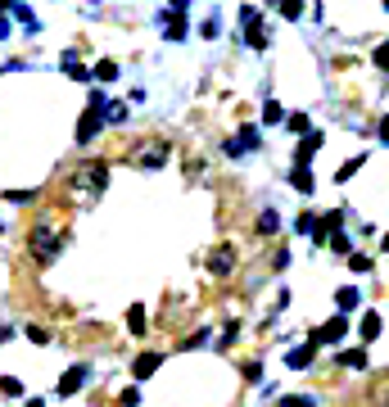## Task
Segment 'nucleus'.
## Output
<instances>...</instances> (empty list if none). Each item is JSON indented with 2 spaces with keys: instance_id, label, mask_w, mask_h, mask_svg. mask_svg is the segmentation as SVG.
Segmentation results:
<instances>
[{
  "instance_id": "nucleus-1",
  "label": "nucleus",
  "mask_w": 389,
  "mask_h": 407,
  "mask_svg": "<svg viewBox=\"0 0 389 407\" xmlns=\"http://www.w3.org/2000/svg\"><path fill=\"white\" fill-rule=\"evenodd\" d=\"M28 249H32L36 263H55L59 249H64V240H59V231L50 227V222H36L32 236H28Z\"/></svg>"
},
{
  "instance_id": "nucleus-2",
  "label": "nucleus",
  "mask_w": 389,
  "mask_h": 407,
  "mask_svg": "<svg viewBox=\"0 0 389 407\" xmlns=\"http://www.w3.org/2000/svg\"><path fill=\"white\" fill-rule=\"evenodd\" d=\"M109 186V168L104 163H82L72 172V190H87V195H100Z\"/></svg>"
},
{
  "instance_id": "nucleus-3",
  "label": "nucleus",
  "mask_w": 389,
  "mask_h": 407,
  "mask_svg": "<svg viewBox=\"0 0 389 407\" xmlns=\"http://www.w3.org/2000/svg\"><path fill=\"white\" fill-rule=\"evenodd\" d=\"M87 380H91V367H72V371H68V376L55 385V394H59V398H72V394H77L82 385H87Z\"/></svg>"
},
{
  "instance_id": "nucleus-4",
  "label": "nucleus",
  "mask_w": 389,
  "mask_h": 407,
  "mask_svg": "<svg viewBox=\"0 0 389 407\" xmlns=\"http://www.w3.org/2000/svg\"><path fill=\"white\" fill-rule=\"evenodd\" d=\"M231 267H236V249H231V244H217L209 254V271L213 276H231Z\"/></svg>"
},
{
  "instance_id": "nucleus-5",
  "label": "nucleus",
  "mask_w": 389,
  "mask_h": 407,
  "mask_svg": "<svg viewBox=\"0 0 389 407\" xmlns=\"http://www.w3.org/2000/svg\"><path fill=\"white\" fill-rule=\"evenodd\" d=\"M240 150H258V127H240L236 141H226V154L240 158Z\"/></svg>"
},
{
  "instance_id": "nucleus-6",
  "label": "nucleus",
  "mask_w": 389,
  "mask_h": 407,
  "mask_svg": "<svg viewBox=\"0 0 389 407\" xmlns=\"http://www.w3.org/2000/svg\"><path fill=\"white\" fill-rule=\"evenodd\" d=\"M317 150H322V131H308V136H303V141H299L295 168H308V163H312V154H317Z\"/></svg>"
},
{
  "instance_id": "nucleus-7",
  "label": "nucleus",
  "mask_w": 389,
  "mask_h": 407,
  "mask_svg": "<svg viewBox=\"0 0 389 407\" xmlns=\"http://www.w3.org/2000/svg\"><path fill=\"white\" fill-rule=\"evenodd\" d=\"M344 330H349V322H344V317H335V322H326L317 335H312V344H339V340H344Z\"/></svg>"
},
{
  "instance_id": "nucleus-8",
  "label": "nucleus",
  "mask_w": 389,
  "mask_h": 407,
  "mask_svg": "<svg viewBox=\"0 0 389 407\" xmlns=\"http://www.w3.org/2000/svg\"><path fill=\"white\" fill-rule=\"evenodd\" d=\"M159 362H163V353H141L136 362H131V376H136V380H150L154 371H159Z\"/></svg>"
},
{
  "instance_id": "nucleus-9",
  "label": "nucleus",
  "mask_w": 389,
  "mask_h": 407,
  "mask_svg": "<svg viewBox=\"0 0 389 407\" xmlns=\"http://www.w3.org/2000/svg\"><path fill=\"white\" fill-rule=\"evenodd\" d=\"M335 308H339V317H349V313H358V308H362V294H358L354 286H344V290H339V294H335Z\"/></svg>"
},
{
  "instance_id": "nucleus-10",
  "label": "nucleus",
  "mask_w": 389,
  "mask_h": 407,
  "mask_svg": "<svg viewBox=\"0 0 389 407\" xmlns=\"http://www.w3.org/2000/svg\"><path fill=\"white\" fill-rule=\"evenodd\" d=\"M339 367H344V371H367V353H362V349H344V353H339Z\"/></svg>"
},
{
  "instance_id": "nucleus-11",
  "label": "nucleus",
  "mask_w": 389,
  "mask_h": 407,
  "mask_svg": "<svg viewBox=\"0 0 389 407\" xmlns=\"http://www.w3.org/2000/svg\"><path fill=\"white\" fill-rule=\"evenodd\" d=\"M276 231H281V213H276V208H263L258 213V236H276Z\"/></svg>"
},
{
  "instance_id": "nucleus-12",
  "label": "nucleus",
  "mask_w": 389,
  "mask_h": 407,
  "mask_svg": "<svg viewBox=\"0 0 389 407\" xmlns=\"http://www.w3.org/2000/svg\"><path fill=\"white\" fill-rule=\"evenodd\" d=\"M312 357H317V344L308 340V344H303V349H290V357H285V362H290V367H295V371H299V367H308V362H312Z\"/></svg>"
},
{
  "instance_id": "nucleus-13",
  "label": "nucleus",
  "mask_w": 389,
  "mask_h": 407,
  "mask_svg": "<svg viewBox=\"0 0 389 407\" xmlns=\"http://www.w3.org/2000/svg\"><path fill=\"white\" fill-rule=\"evenodd\" d=\"M163 163H168V145H145L141 168H163Z\"/></svg>"
},
{
  "instance_id": "nucleus-14",
  "label": "nucleus",
  "mask_w": 389,
  "mask_h": 407,
  "mask_svg": "<svg viewBox=\"0 0 389 407\" xmlns=\"http://www.w3.org/2000/svg\"><path fill=\"white\" fill-rule=\"evenodd\" d=\"M290 181H295L299 195H312V190H317V177H312L308 168H295V172H290Z\"/></svg>"
},
{
  "instance_id": "nucleus-15",
  "label": "nucleus",
  "mask_w": 389,
  "mask_h": 407,
  "mask_svg": "<svg viewBox=\"0 0 389 407\" xmlns=\"http://www.w3.org/2000/svg\"><path fill=\"white\" fill-rule=\"evenodd\" d=\"M380 340V313H362V344Z\"/></svg>"
},
{
  "instance_id": "nucleus-16",
  "label": "nucleus",
  "mask_w": 389,
  "mask_h": 407,
  "mask_svg": "<svg viewBox=\"0 0 389 407\" xmlns=\"http://www.w3.org/2000/svg\"><path fill=\"white\" fill-rule=\"evenodd\" d=\"M258 23H263V9L258 5H240V28L249 32V28H258Z\"/></svg>"
},
{
  "instance_id": "nucleus-17",
  "label": "nucleus",
  "mask_w": 389,
  "mask_h": 407,
  "mask_svg": "<svg viewBox=\"0 0 389 407\" xmlns=\"http://www.w3.org/2000/svg\"><path fill=\"white\" fill-rule=\"evenodd\" d=\"M263 122H267V127H276V122H285V109L276 104V100H267V104H263Z\"/></svg>"
},
{
  "instance_id": "nucleus-18",
  "label": "nucleus",
  "mask_w": 389,
  "mask_h": 407,
  "mask_svg": "<svg viewBox=\"0 0 389 407\" xmlns=\"http://www.w3.org/2000/svg\"><path fill=\"white\" fill-rule=\"evenodd\" d=\"M362 163H367V158H349V163H339V172H335V181H349V177H354V172H362Z\"/></svg>"
},
{
  "instance_id": "nucleus-19",
  "label": "nucleus",
  "mask_w": 389,
  "mask_h": 407,
  "mask_svg": "<svg viewBox=\"0 0 389 407\" xmlns=\"http://www.w3.org/2000/svg\"><path fill=\"white\" fill-rule=\"evenodd\" d=\"M276 9H281V18H290V23H295V18H303V9H308V5H299V0H281Z\"/></svg>"
},
{
  "instance_id": "nucleus-20",
  "label": "nucleus",
  "mask_w": 389,
  "mask_h": 407,
  "mask_svg": "<svg viewBox=\"0 0 389 407\" xmlns=\"http://www.w3.org/2000/svg\"><path fill=\"white\" fill-rule=\"evenodd\" d=\"M245 41H249V50H267V32H263V23L245 32Z\"/></svg>"
},
{
  "instance_id": "nucleus-21",
  "label": "nucleus",
  "mask_w": 389,
  "mask_h": 407,
  "mask_svg": "<svg viewBox=\"0 0 389 407\" xmlns=\"http://www.w3.org/2000/svg\"><path fill=\"white\" fill-rule=\"evenodd\" d=\"M281 407H317V398H312V394H285Z\"/></svg>"
},
{
  "instance_id": "nucleus-22",
  "label": "nucleus",
  "mask_w": 389,
  "mask_h": 407,
  "mask_svg": "<svg viewBox=\"0 0 389 407\" xmlns=\"http://www.w3.org/2000/svg\"><path fill=\"white\" fill-rule=\"evenodd\" d=\"M127 326H131V335H145V308H131V313H127Z\"/></svg>"
},
{
  "instance_id": "nucleus-23",
  "label": "nucleus",
  "mask_w": 389,
  "mask_h": 407,
  "mask_svg": "<svg viewBox=\"0 0 389 407\" xmlns=\"http://www.w3.org/2000/svg\"><path fill=\"white\" fill-rule=\"evenodd\" d=\"M95 77H100V82H114V77H118V64H114V59H104V64H95Z\"/></svg>"
},
{
  "instance_id": "nucleus-24",
  "label": "nucleus",
  "mask_w": 389,
  "mask_h": 407,
  "mask_svg": "<svg viewBox=\"0 0 389 407\" xmlns=\"http://www.w3.org/2000/svg\"><path fill=\"white\" fill-rule=\"evenodd\" d=\"M104 122H127V104H104Z\"/></svg>"
},
{
  "instance_id": "nucleus-25",
  "label": "nucleus",
  "mask_w": 389,
  "mask_h": 407,
  "mask_svg": "<svg viewBox=\"0 0 389 407\" xmlns=\"http://www.w3.org/2000/svg\"><path fill=\"white\" fill-rule=\"evenodd\" d=\"M326 240H331V249H335V254H349V236H344V231H331Z\"/></svg>"
},
{
  "instance_id": "nucleus-26",
  "label": "nucleus",
  "mask_w": 389,
  "mask_h": 407,
  "mask_svg": "<svg viewBox=\"0 0 389 407\" xmlns=\"http://www.w3.org/2000/svg\"><path fill=\"white\" fill-rule=\"evenodd\" d=\"M349 267H354V271H371V258L367 254H349Z\"/></svg>"
},
{
  "instance_id": "nucleus-27",
  "label": "nucleus",
  "mask_w": 389,
  "mask_h": 407,
  "mask_svg": "<svg viewBox=\"0 0 389 407\" xmlns=\"http://www.w3.org/2000/svg\"><path fill=\"white\" fill-rule=\"evenodd\" d=\"M371 59H376V68H385V72H389V41H385V45H376V55H371Z\"/></svg>"
},
{
  "instance_id": "nucleus-28",
  "label": "nucleus",
  "mask_w": 389,
  "mask_h": 407,
  "mask_svg": "<svg viewBox=\"0 0 389 407\" xmlns=\"http://www.w3.org/2000/svg\"><path fill=\"white\" fill-rule=\"evenodd\" d=\"M285 122H290L295 131H303V136H308V118H303V114H285Z\"/></svg>"
},
{
  "instance_id": "nucleus-29",
  "label": "nucleus",
  "mask_w": 389,
  "mask_h": 407,
  "mask_svg": "<svg viewBox=\"0 0 389 407\" xmlns=\"http://www.w3.org/2000/svg\"><path fill=\"white\" fill-rule=\"evenodd\" d=\"M28 340L32 344H45V340H50V330H45V326H28Z\"/></svg>"
},
{
  "instance_id": "nucleus-30",
  "label": "nucleus",
  "mask_w": 389,
  "mask_h": 407,
  "mask_svg": "<svg viewBox=\"0 0 389 407\" xmlns=\"http://www.w3.org/2000/svg\"><path fill=\"white\" fill-rule=\"evenodd\" d=\"M5 200H9V204H28L32 190H5Z\"/></svg>"
},
{
  "instance_id": "nucleus-31",
  "label": "nucleus",
  "mask_w": 389,
  "mask_h": 407,
  "mask_svg": "<svg viewBox=\"0 0 389 407\" xmlns=\"http://www.w3.org/2000/svg\"><path fill=\"white\" fill-rule=\"evenodd\" d=\"M245 380H249V385H258V380H263V367L249 362V367H245Z\"/></svg>"
},
{
  "instance_id": "nucleus-32",
  "label": "nucleus",
  "mask_w": 389,
  "mask_h": 407,
  "mask_svg": "<svg viewBox=\"0 0 389 407\" xmlns=\"http://www.w3.org/2000/svg\"><path fill=\"white\" fill-rule=\"evenodd\" d=\"M204 340H209V330H194V335H190L186 344H181V349H199V344H204Z\"/></svg>"
},
{
  "instance_id": "nucleus-33",
  "label": "nucleus",
  "mask_w": 389,
  "mask_h": 407,
  "mask_svg": "<svg viewBox=\"0 0 389 407\" xmlns=\"http://www.w3.org/2000/svg\"><path fill=\"white\" fill-rule=\"evenodd\" d=\"M376 131H380V141L389 145V118H380V127H376Z\"/></svg>"
},
{
  "instance_id": "nucleus-34",
  "label": "nucleus",
  "mask_w": 389,
  "mask_h": 407,
  "mask_svg": "<svg viewBox=\"0 0 389 407\" xmlns=\"http://www.w3.org/2000/svg\"><path fill=\"white\" fill-rule=\"evenodd\" d=\"M23 407H45V403H41V398H28V403H23Z\"/></svg>"
},
{
  "instance_id": "nucleus-35",
  "label": "nucleus",
  "mask_w": 389,
  "mask_h": 407,
  "mask_svg": "<svg viewBox=\"0 0 389 407\" xmlns=\"http://www.w3.org/2000/svg\"><path fill=\"white\" fill-rule=\"evenodd\" d=\"M9 32V23H5V14H0V36H5Z\"/></svg>"
},
{
  "instance_id": "nucleus-36",
  "label": "nucleus",
  "mask_w": 389,
  "mask_h": 407,
  "mask_svg": "<svg viewBox=\"0 0 389 407\" xmlns=\"http://www.w3.org/2000/svg\"><path fill=\"white\" fill-rule=\"evenodd\" d=\"M385 254H389V236H385Z\"/></svg>"
},
{
  "instance_id": "nucleus-37",
  "label": "nucleus",
  "mask_w": 389,
  "mask_h": 407,
  "mask_svg": "<svg viewBox=\"0 0 389 407\" xmlns=\"http://www.w3.org/2000/svg\"><path fill=\"white\" fill-rule=\"evenodd\" d=\"M0 231H5V227H0Z\"/></svg>"
}]
</instances>
